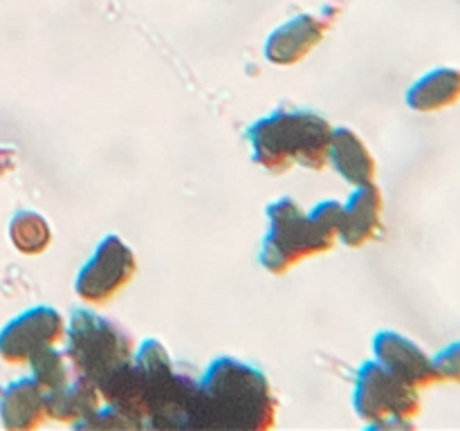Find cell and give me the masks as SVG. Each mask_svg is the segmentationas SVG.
Masks as SVG:
<instances>
[{
    "instance_id": "cell-1",
    "label": "cell",
    "mask_w": 460,
    "mask_h": 431,
    "mask_svg": "<svg viewBox=\"0 0 460 431\" xmlns=\"http://www.w3.org/2000/svg\"><path fill=\"white\" fill-rule=\"evenodd\" d=\"M102 400L137 429H191L198 380L180 373L160 339H144L128 366L99 386Z\"/></svg>"
},
{
    "instance_id": "cell-2",
    "label": "cell",
    "mask_w": 460,
    "mask_h": 431,
    "mask_svg": "<svg viewBox=\"0 0 460 431\" xmlns=\"http://www.w3.org/2000/svg\"><path fill=\"white\" fill-rule=\"evenodd\" d=\"M277 411L279 400L268 375L254 364L220 355L198 380L191 429L268 431Z\"/></svg>"
},
{
    "instance_id": "cell-3",
    "label": "cell",
    "mask_w": 460,
    "mask_h": 431,
    "mask_svg": "<svg viewBox=\"0 0 460 431\" xmlns=\"http://www.w3.org/2000/svg\"><path fill=\"white\" fill-rule=\"evenodd\" d=\"M331 135V121L308 108H277L245 130L252 160L270 173H286L292 166L322 171L328 164Z\"/></svg>"
},
{
    "instance_id": "cell-4",
    "label": "cell",
    "mask_w": 460,
    "mask_h": 431,
    "mask_svg": "<svg viewBox=\"0 0 460 431\" xmlns=\"http://www.w3.org/2000/svg\"><path fill=\"white\" fill-rule=\"evenodd\" d=\"M66 355L76 375L99 386L128 366L135 341L119 321L90 308H76L66 323Z\"/></svg>"
},
{
    "instance_id": "cell-5",
    "label": "cell",
    "mask_w": 460,
    "mask_h": 431,
    "mask_svg": "<svg viewBox=\"0 0 460 431\" xmlns=\"http://www.w3.org/2000/svg\"><path fill=\"white\" fill-rule=\"evenodd\" d=\"M268 229L259 250V263L270 274H286L310 256L326 254L337 245V236L319 227L308 211L290 196L265 207Z\"/></svg>"
},
{
    "instance_id": "cell-6",
    "label": "cell",
    "mask_w": 460,
    "mask_h": 431,
    "mask_svg": "<svg viewBox=\"0 0 460 431\" xmlns=\"http://www.w3.org/2000/svg\"><path fill=\"white\" fill-rule=\"evenodd\" d=\"M353 409L368 427H411L422 413L420 389L386 371L376 359L359 364L353 380Z\"/></svg>"
},
{
    "instance_id": "cell-7",
    "label": "cell",
    "mask_w": 460,
    "mask_h": 431,
    "mask_svg": "<svg viewBox=\"0 0 460 431\" xmlns=\"http://www.w3.org/2000/svg\"><path fill=\"white\" fill-rule=\"evenodd\" d=\"M137 274V256L117 233L97 242L75 277V292L88 305H103L119 295Z\"/></svg>"
},
{
    "instance_id": "cell-8",
    "label": "cell",
    "mask_w": 460,
    "mask_h": 431,
    "mask_svg": "<svg viewBox=\"0 0 460 431\" xmlns=\"http://www.w3.org/2000/svg\"><path fill=\"white\" fill-rule=\"evenodd\" d=\"M66 337V317L54 305H34L0 328V359L27 364L39 350L58 346Z\"/></svg>"
},
{
    "instance_id": "cell-9",
    "label": "cell",
    "mask_w": 460,
    "mask_h": 431,
    "mask_svg": "<svg viewBox=\"0 0 460 431\" xmlns=\"http://www.w3.org/2000/svg\"><path fill=\"white\" fill-rule=\"evenodd\" d=\"M371 350L376 362H380L386 371H391L395 377L416 386V389H429L440 382L434 366V357L418 341L402 335V332H376L371 339Z\"/></svg>"
},
{
    "instance_id": "cell-10",
    "label": "cell",
    "mask_w": 460,
    "mask_h": 431,
    "mask_svg": "<svg viewBox=\"0 0 460 431\" xmlns=\"http://www.w3.org/2000/svg\"><path fill=\"white\" fill-rule=\"evenodd\" d=\"M326 31V21L313 13H299L272 30L263 45V54L274 66H295L322 43Z\"/></svg>"
},
{
    "instance_id": "cell-11",
    "label": "cell",
    "mask_w": 460,
    "mask_h": 431,
    "mask_svg": "<svg viewBox=\"0 0 460 431\" xmlns=\"http://www.w3.org/2000/svg\"><path fill=\"white\" fill-rule=\"evenodd\" d=\"M340 241L346 247H364L377 238L382 229V216H385V196L376 182L359 184L350 193L349 200L341 202Z\"/></svg>"
},
{
    "instance_id": "cell-12",
    "label": "cell",
    "mask_w": 460,
    "mask_h": 431,
    "mask_svg": "<svg viewBox=\"0 0 460 431\" xmlns=\"http://www.w3.org/2000/svg\"><path fill=\"white\" fill-rule=\"evenodd\" d=\"M460 101V67L438 66L418 76L404 92L409 110L434 115L454 108Z\"/></svg>"
},
{
    "instance_id": "cell-13",
    "label": "cell",
    "mask_w": 460,
    "mask_h": 431,
    "mask_svg": "<svg viewBox=\"0 0 460 431\" xmlns=\"http://www.w3.org/2000/svg\"><path fill=\"white\" fill-rule=\"evenodd\" d=\"M328 164L341 175L349 184L376 182L377 162L364 139L349 126H332L331 148H328Z\"/></svg>"
},
{
    "instance_id": "cell-14",
    "label": "cell",
    "mask_w": 460,
    "mask_h": 431,
    "mask_svg": "<svg viewBox=\"0 0 460 431\" xmlns=\"http://www.w3.org/2000/svg\"><path fill=\"white\" fill-rule=\"evenodd\" d=\"M48 418L45 391L34 377H18L0 391V422L12 431L36 429Z\"/></svg>"
},
{
    "instance_id": "cell-15",
    "label": "cell",
    "mask_w": 460,
    "mask_h": 431,
    "mask_svg": "<svg viewBox=\"0 0 460 431\" xmlns=\"http://www.w3.org/2000/svg\"><path fill=\"white\" fill-rule=\"evenodd\" d=\"M99 404H102V393H99L97 384L90 382L88 377L76 375V373L70 382L45 393L48 418L67 422V425H76L84 418H88Z\"/></svg>"
},
{
    "instance_id": "cell-16",
    "label": "cell",
    "mask_w": 460,
    "mask_h": 431,
    "mask_svg": "<svg viewBox=\"0 0 460 431\" xmlns=\"http://www.w3.org/2000/svg\"><path fill=\"white\" fill-rule=\"evenodd\" d=\"M9 241L21 254L39 256L52 242V227L39 211H16L9 220Z\"/></svg>"
},
{
    "instance_id": "cell-17",
    "label": "cell",
    "mask_w": 460,
    "mask_h": 431,
    "mask_svg": "<svg viewBox=\"0 0 460 431\" xmlns=\"http://www.w3.org/2000/svg\"><path fill=\"white\" fill-rule=\"evenodd\" d=\"M27 364H30L31 368V377H34L36 384H39L45 393L63 386L66 382L72 380V375H75V368H72L67 355L63 353V350H58L57 346L39 350Z\"/></svg>"
},
{
    "instance_id": "cell-18",
    "label": "cell",
    "mask_w": 460,
    "mask_h": 431,
    "mask_svg": "<svg viewBox=\"0 0 460 431\" xmlns=\"http://www.w3.org/2000/svg\"><path fill=\"white\" fill-rule=\"evenodd\" d=\"M431 357H434V366L440 382H456V384H460V339L443 346Z\"/></svg>"
},
{
    "instance_id": "cell-19",
    "label": "cell",
    "mask_w": 460,
    "mask_h": 431,
    "mask_svg": "<svg viewBox=\"0 0 460 431\" xmlns=\"http://www.w3.org/2000/svg\"><path fill=\"white\" fill-rule=\"evenodd\" d=\"M310 218L319 224L322 229H326L328 233L337 236L340 241V229H341V214H344V207L337 200H322L308 211Z\"/></svg>"
}]
</instances>
